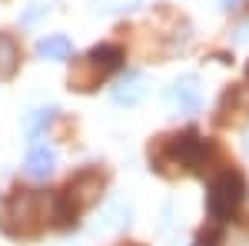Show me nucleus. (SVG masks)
Listing matches in <instances>:
<instances>
[{
    "label": "nucleus",
    "instance_id": "obj_8",
    "mask_svg": "<svg viewBox=\"0 0 249 246\" xmlns=\"http://www.w3.org/2000/svg\"><path fill=\"white\" fill-rule=\"evenodd\" d=\"M14 67H17V47L10 37H0V80L14 74Z\"/></svg>",
    "mask_w": 249,
    "mask_h": 246
},
{
    "label": "nucleus",
    "instance_id": "obj_4",
    "mask_svg": "<svg viewBox=\"0 0 249 246\" xmlns=\"http://www.w3.org/2000/svg\"><path fill=\"white\" fill-rule=\"evenodd\" d=\"M146 80H143V74H126L120 83L113 87V100L116 103H126V107H133V103H140L143 100V94H146V87H143Z\"/></svg>",
    "mask_w": 249,
    "mask_h": 246
},
{
    "label": "nucleus",
    "instance_id": "obj_2",
    "mask_svg": "<svg viewBox=\"0 0 249 246\" xmlns=\"http://www.w3.org/2000/svg\"><path fill=\"white\" fill-rule=\"evenodd\" d=\"M170 103L179 110V114H196L199 103H203V90H199V80L196 76H183L170 87Z\"/></svg>",
    "mask_w": 249,
    "mask_h": 246
},
{
    "label": "nucleus",
    "instance_id": "obj_6",
    "mask_svg": "<svg viewBox=\"0 0 249 246\" xmlns=\"http://www.w3.org/2000/svg\"><path fill=\"white\" fill-rule=\"evenodd\" d=\"M126 223H130V207H126V203H110V207L100 213V223H96V229L110 233V229H123Z\"/></svg>",
    "mask_w": 249,
    "mask_h": 246
},
{
    "label": "nucleus",
    "instance_id": "obj_11",
    "mask_svg": "<svg viewBox=\"0 0 249 246\" xmlns=\"http://www.w3.org/2000/svg\"><path fill=\"white\" fill-rule=\"evenodd\" d=\"M219 3H223V7H226V10H232V7H239V3H243V0H219Z\"/></svg>",
    "mask_w": 249,
    "mask_h": 246
},
{
    "label": "nucleus",
    "instance_id": "obj_7",
    "mask_svg": "<svg viewBox=\"0 0 249 246\" xmlns=\"http://www.w3.org/2000/svg\"><path fill=\"white\" fill-rule=\"evenodd\" d=\"M53 107H40V110H30V114L23 116V130H27V136H40V130L53 120Z\"/></svg>",
    "mask_w": 249,
    "mask_h": 246
},
{
    "label": "nucleus",
    "instance_id": "obj_3",
    "mask_svg": "<svg viewBox=\"0 0 249 246\" xmlns=\"http://www.w3.org/2000/svg\"><path fill=\"white\" fill-rule=\"evenodd\" d=\"M23 170H27V176H34V180H47V176H53V170H57V153H53V147H47V143H34L30 153H27Z\"/></svg>",
    "mask_w": 249,
    "mask_h": 246
},
{
    "label": "nucleus",
    "instance_id": "obj_12",
    "mask_svg": "<svg viewBox=\"0 0 249 246\" xmlns=\"http://www.w3.org/2000/svg\"><path fill=\"white\" fill-rule=\"evenodd\" d=\"M239 40H243V43H249V23L243 27V34H239Z\"/></svg>",
    "mask_w": 249,
    "mask_h": 246
},
{
    "label": "nucleus",
    "instance_id": "obj_9",
    "mask_svg": "<svg viewBox=\"0 0 249 246\" xmlns=\"http://www.w3.org/2000/svg\"><path fill=\"white\" fill-rule=\"evenodd\" d=\"M96 10H107V14H116V10H136L140 0H93Z\"/></svg>",
    "mask_w": 249,
    "mask_h": 246
},
{
    "label": "nucleus",
    "instance_id": "obj_10",
    "mask_svg": "<svg viewBox=\"0 0 249 246\" xmlns=\"http://www.w3.org/2000/svg\"><path fill=\"white\" fill-rule=\"evenodd\" d=\"M50 7L47 3H30V10H27V17H23V23H34V20L40 17V14H47Z\"/></svg>",
    "mask_w": 249,
    "mask_h": 246
},
{
    "label": "nucleus",
    "instance_id": "obj_1",
    "mask_svg": "<svg viewBox=\"0 0 249 246\" xmlns=\"http://www.w3.org/2000/svg\"><path fill=\"white\" fill-rule=\"evenodd\" d=\"M210 213L216 220H226L232 209L243 203V180L236 176V173H223V176H216L210 183Z\"/></svg>",
    "mask_w": 249,
    "mask_h": 246
},
{
    "label": "nucleus",
    "instance_id": "obj_5",
    "mask_svg": "<svg viewBox=\"0 0 249 246\" xmlns=\"http://www.w3.org/2000/svg\"><path fill=\"white\" fill-rule=\"evenodd\" d=\"M37 54L47 60H67L70 54H73V43L63 37V34H53V37H43L37 43Z\"/></svg>",
    "mask_w": 249,
    "mask_h": 246
},
{
    "label": "nucleus",
    "instance_id": "obj_13",
    "mask_svg": "<svg viewBox=\"0 0 249 246\" xmlns=\"http://www.w3.org/2000/svg\"><path fill=\"white\" fill-rule=\"evenodd\" d=\"M246 150H249V136H246Z\"/></svg>",
    "mask_w": 249,
    "mask_h": 246
}]
</instances>
